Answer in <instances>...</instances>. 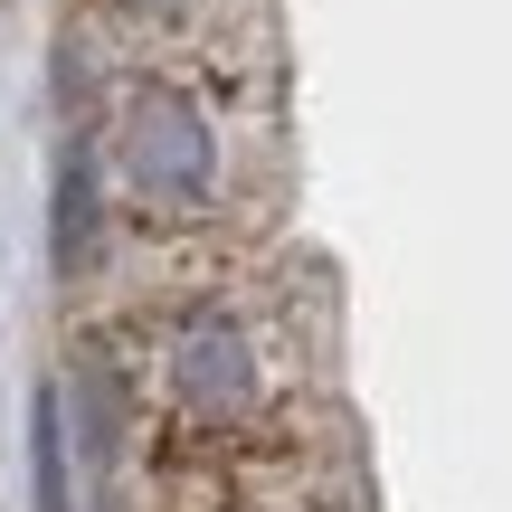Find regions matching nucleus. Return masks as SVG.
I'll list each match as a JSON object with an SVG mask.
<instances>
[{
  "mask_svg": "<svg viewBox=\"0 0 512 512\" xmlns=\"http://www.w3.org/2000/svg\"><path fill=\"white\" fill-rule=\"evenodd\" d=\"M256 114L219 67H133V86H114L95 162H105L114 209L152 228V238H190L247 209L256 190Z\"/></svg>",
  "mask_w": 512,
  "mask_h": 512,
  "instance_id": "f257e3e1",
  "label": "nucleus"
},
{
  "mask_svg": "<svg viewBox=\"0 0 512 512\" xmlns=\"http://www.w3.org/2000/svg\"><path fill=\"white\" fill-rule=\"evenodd\" d=\"M294 389H304V332L275 294L209 285L152 313L143 332V399L162 408L171 437L256 446L266 427H285Z\"/></svg>",
  "mask_w": 512,
  "mask_h": 512,
  "instance_id": "f03ea898",
  "label": "nucleus"
},
{
  "mask_svg": "<svg viewBox=\"0 0 512 512\" xmlns=\"http://www.w3.org/2000/svg\"><path fill=\"white\" fill-rule=\"evenodd\" d=\"M114 29L152 48V67H219L238 76V38L256 29V0H105Z\"/></svg>",
  "mask_w": 512,
  "mask_h": 512,
  "instance_id": "7ed1b4c3",
  "label": "nucleus"
},
{
  "mask_svg": "<svg viewBox=\"0 0 512 512\" xmlns=\"http://www.w3.org/2000/svg\"><path fill=\"white\" fill-rule=\"evenodd\" d=\"M105 209H114V190H105V162H95V133H76L67 162H57V228H48L57 275H86L105 256Z\"/></svg>",
  "mask_w": 512,
  "mask_h": 512,
  "instance_id": "20e7f679",
  "label": "nucleus"
},
{
  "mask_svg": "<svg viewBox=\"0 0 512 512\" xmlns=\"http://www.w3.org/2000/svg\"><path fill=\"white\" fill-rule=\"evenodd\" d=\"M29 494L38 512H76V475H67V399L38 389L29 399Z\"/></svg>",
  "mask_w": 512,
  "mask_h": 512,
  "instance_id": "39448f33",
  "label": "nucleus"
}]
</instances>
